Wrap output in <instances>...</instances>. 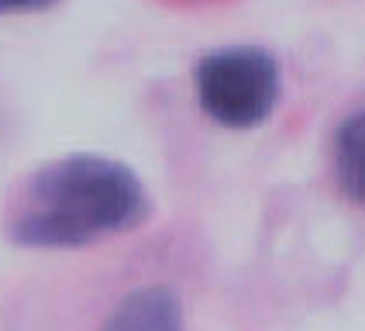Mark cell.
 I'll return each mask as SVG.
<instances>
[{"mask_svg":"<svg viewBox=\"0 0 365 331\" xmlns=\"http://www.w3.org/2000/svg\"><path fill=\"white\" fill-rule=\"evenodd\" d=\"M331 163L345 197L365 207V103L338 124L334 142H331Z\"/></svg>","mask_w":365,"mask_h":331,"instance_id":"277c9868","label":"cell"},{"mask_svg":"<svg viewBox=\"0 0 365 331\" xmlns=\"http://www.w3.org/2000/svg\"><path fill=\"white\" fill-rule=\"evenodd\" d=\"M193 83L200 111L214 124L231 131H248L265 124L283 97L279 62L255 45H231L207 52L197 62Z\"/></svg>","mask_w":365,"mask_h":331,"instance_id":"7a4b0ae2","label":"cell"},{"mask_svg":"<svg viewBox=\"0 0 365 331\" xmlns=\"http://www.w3.org/2000/svg\"><path fill=\"white\" fill-rule=\"evenodd\" d=\"M101 331H186L182 304L173 287L152 283V287L131 290Z\"/></svg>","mask_w":365,"mask_h":331,"instance_id":"3957f363","label":"cell"},{"mask_svg":"<svg viewBox=\"0 0 365 331\" xmlns=\"http://www.w3.org/2000/svg\"><path fill=\"white\" fill-rule=\"evenodd\" d=\"M52 0H0V14H24V11H41Z\"/></svg>","mask_w":365,"mask_h":331,"instance_id":"5b68a950","label":"cell"},{"mask_svg":"<svg viewBox=\"0 0 365 331\" xmlns=\"http://www.w3.org/2000/svg\"><path fill=\"white\" fill-rule=\"evenodd\" d=\"M148 207L135 169L76 152L38 166L21 183L7 214V238L24 248H80L135 231Z\"/></svg>","mask_w":365,"mask_h":331,"instance_id":"6da1fadb","label":"cell"}]
</instances>
